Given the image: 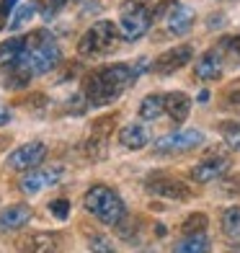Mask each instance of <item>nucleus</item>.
<instances>
[{"mask_svg":"<svg viewBox=\"0 0 240 253\" xmlns=\"http://www.w3.org/2000/svg\"><path fill=\"white\" fill-rule=\"evenodd\" d=\"M83 204L96 220L106 222V225H119L124 217H127V207H124L121 197L114 189L104 186V183L90 186L85 191V197H83Z\"/></svg>","mask_w":240,"mask_h":253,"instance_id":"f257e3e1","label":"nucleus"},{"mask_svg":"<svg viewBox=\"0 0 240 253\" xmlns=\"http://www.w3.org/2000/svg\"><path fill=\"white\" fill-rule=\"evenodd\" d=\"M155 21L153 0H124L119 5V34L127 42H134L147 34Z\"/></svg>","mask_w":240,"mask_h":253,"instance_id":"f03ea898","label":"nucleus"},{"mask_svg":"<svg viewBox=\"0 0 240 253\" xmlns=\"http://www.w3.org/2000/svg\"><path fill=\"white\" fill-rule=\"evenodd\" d=\"M119 39H121V34H119V26L114 24V21H98V24H93L83 37H80L78 52L83 57L106 54V52H111L114 47H117Z\"/></svg>","mask_w":240,"mask_h":253,"instance_id":"7ed1b4c3","label":"nucleus"},{"mask_svg":"<svg viewBox=\"0 0 240 253\" xmlns=\"http://www.w3.org/2000/svg\"><path fill=\"white\" fill-rule=\"evenodd\" d=\"M155 21H163L168 34H186L194 26V10L189 5H181L178 0H160L155 3Z\"/></svg>","mask_w":240,"mask_h":253,"instance_id":"20e7f679","label":"nucleus"},{"mask_svg":"<svg viewBox=\"0 0 240 253\" xmlns=\"http://www.w3.org/2000/svg\"><path fill=\"white\" fill-rule=\"evenodd\" d=\"M60 60H62V52L54 44V39H49V42H44L34 49H24V54H21L16 62H24L31 70V75H44V73L54 70V67L60 65Z\"/></svg>","mask_w":240,"mask_h":253,"instance_id":"39448f33","label":"nucleus"},{"mask_svg":"<svg viewBox=\"0 0 240 253\" xmlns=\"http://www.w3.org/2000/svg\"><path fill=\"white\" fill-rule=\"evenodd\" d=\"M83 96L93 106H104V103H111L117 96H121V90L114 88L111 83H106L101 70H93L83 78Z\"/></svg>","mask_w":240,"mask_h":253,"instance_id":"423d86ee","label":"nucleus"},{"mask_svg":"<svg viewBox=\"0 0 240 253\" xmlns=\"http://www.w3.org/2000/svg\"><path fill=\"white\" fill-rule=\"evenodd\" d=\"M147 191L158 194V197H165V199H176V202H186V199L194 197V191L184 181L163 176V173H153L150 178H147Z\"/></svg>","mask_w":240,"mask_h":253,"instance_id":"0eeeda50","label":"nucleus"},{"mask_svg":"<svg viewBox=\"0 0 240 253\" xmlns=\"http://www.w3.org/2000/svg\"><path fill=\"white\" fill-rule=\"evenodd\" d=\"M44 158H47V145L44 142H26V145L16 147V150L8 155V168H13V170H34Z\"/></svg>","mask_w":240,"mask_h":253,"instance_id":"6e6552de","label":"nucleus"},{"mask_svg":"<svg viewBox=\"0 0 240 253\" xmlns=\"http://www.w3.org/2000/svg\"><path fill=\"white\" fill-rule=\"evenodd\" d=\"M62 246V238L57 233H47V230H39V233H26L16 240V248L21 253H57Z\"/></svg>","mask_w":240,"mask_h":253,"instance_id":"1a4fd4ad","label":"nucleus"},{"mask_svg":"<svg viewBox=\"0 0 240 253\" xmlns=\"http://www.w3.org/2000/svg\"><path fill=\"white\" fill-rule=\"evenodd\" d=\"M201 140H204V134L199 129H178V132L160 137L155 147H158V153H186L191 147L201 145Z\"/></svg>","mask_w":240,"mask_h":253,"instance_id":"9d476101","label":"nucleus"},{"mask_svg":"<svg viewBox=\"0 0 240 253\" xmlns=\"http://www.w3.org/2000/svg\"><path fill=\"white\" fill-rule=\"evenodd\" d=\"M191 57H194V49L189 47V44H178V47H170V49H165L163 54L158 57L153 70L158 75H170V73L181 70L184 65H189Z\"/></svg>","mask_w":240,"mask_h":253,"instance_id":"9b49d317","label":"nucleus"},{"mask_svg":"<svg viewBox=\"0 0 240 253\" xmlns=\"http://www.w3.org/2000/svg\"><path fill=\"white\" fill-rule=\"evenodd\" d=\"M227 168H230V155L214 153V155H209L207 160H201L199 166L191 168V178L197 181V183H209V181H214V178L225 176Z\"/></svg>","mask_w":240,"mask_h":253,"instance_id":"f8f14e48","label":"nucleus"},{"mask_svg":"<svg viewBox=\"0 0 240 253\" xmlns=\"http://www.w3.org/2000/svg\"><path fill=\"white\" fill-rule=\"evenodd\" d=\"M60 178H62V168H34L21 178L18 186L24 194H39L47 186H52V183H57Z\"/></svg>","mask_w":240,"mask_h":253,"instance_id":"ddd939ff","label":"nucleus"},{"mask_svg":"<svg viewBox=\"0 0 240 253\" xmlns=\"http://www.w3.org/2000/svg\"><path fill=\"white\" fill-rule=\"evenodd\" d=\"M31 220V207L29 204H13L0 210V233H10V230H21Z\"/></svg>","mask_w":240,"mask_h":253,"instance_id":"4468645a","label":"nucleus"},{"mask_svg":"<svg viewBox=\"0 0 240 253\" xmlns=\"http://www.w3.org/2000/svg\"><path fill=\"white\" fill-rule=\"evenodd\" d=\"M189 111H191V98L181 90H173V93L165 96V114L176 124H184L189 119Z\"/></svg>","mask_w":240,"mask_h":253,"instance_id":"2eb2a0df","label":"nucleus"},{"mask_svg":"<svg viewBox=\"0 0 240 253\" xmlns=\"http://www.w3.org/2000/svg\"><path fill=\"white\" fill-rule=\"evenodd\" d=\"M220 75H222V54L217 49L204 52L197 62V78L199 80H217Z\"/></svg>","mask_w":240,"mask_h":253,"instance_id":"dca6fc26","label":"nucleus"},{"mask_svg":"<svg viewBox=\"0 0 240 253\" xmlns=\"http://www.w3.org/2000/svg\"><path fill=\"white\" fill-rule=\"evenodd\" d=\"M119 142L127 147V150H140V147H145L150 142V132H147L145 124H127V126H121V132H119Z\"/></svg>","mask_w":240,"mask_h":253,"instance_id":"f3484780","label":"nucleus"},{"mask_svg":"<svg viewBox=\"0 0 240 253\" xmlns=\"http://www.w3.org/2000/svg\"><path fill=\"white\" fill-rule=\"evenodd\" d=\"M31 78L34 75H31V70L24 62H10L8 73L3 75V83H5V88H26Z\"/></svg>","mask_w":240,"mask_h":253,"instance_id":"a211bd4d","label":"nucleus"},{"mask_svg":"<svg viewBox=\"0 0 240 253\" xmlns=\"http://www.w3.org/2000/svg\"><path fill=\"white\" fill-rule=\"evenodd\" d=\"M163 111H165V96H160V93H150V96H145V98H142V103H140V117H142L145 122L158 119Z\"/></svg>","mask_w":240,"mask_h":253,"instance_id":"6ab92c4d","label":"nucleus"},{"mask_svg":"<svg viewBox=\"0 0 240 253\" xmlns=\"http://www.w3.org/2000/svg\"><path fill=\"white\" fill-rule=\"evenodd\" d=\"M173 253H209V240L207 235H186L181 243H176Z\"/></svg>","mask_w":240,"mask_h":253,"instance_id":"aec40b11","label":"nucleus"},{"mask_svg":"<svg viewBox=\"0 0 240 253\" xmlns=\"http://www.w3.org/2000/svg\"><path fill=\"white\" fill-rule=\"evenodd\" d=\"M207 225H209V217L207 214L194 212V214H189L186 220L181 222V233H184V238L186 235H201L204 230H207Z\"/></svg>","mask_w":240,"mask_h":253,"instance_id":"412c9836","label":"nucleus"},{"mask_svg":"<svg viewBox=\"0 0 240 253\" xmlns=\"http://www.w3.org/2000/svg\"><path fill=\"white\" fill-rule=\"evenodd\" d=\"M222 230H225L227 238L240 240V207H230V210H225V214H222Z\"/></svg>","mask_w":240,"mask_h":253,"instance_id":"4be33fe9","label":"nucleus"},{"mask_svg":"<svg viewBox=\"0 0 240 253\" xmlns=\"http://www.w3.org/2000/svg\"><path fill=\"white\" fill-rule=\"evenodd\" d=\"M24 49H26L24 39H8V42H3V44H0V62H5V65L16 62L18 57L24 54Z\"/></svg>","mask_w":240,"mask_h":253,"instance_id":"5701e85b","label":"nucleus"},{"mask_svg":"<svg viewBox=\"0 0 240 253\" xmlns=\"http://www.w3.org/2000/svg\"><path fill=\"white\" fill-rule=\"evenodd\" d=\"M217 52L230 57L233 62H240V34L238 37H225L220 39V47H217Z\"/></svg>","mask_w":240,"mask_h":253,"instance_id":"b1692460","label":"nucleus"},{"mask_svg":"<svg viewBox=\"0 0 240 253\" xmlns=\"http://www.w3.org/2000/svg\"><path fill=\"white\" fill-rule=\"evenodd\" d=\"M220 132L225 137L227 147L240 150V122H225V124H220Z\"/></svg>","mask_w":240,"mask_h":253,"instance_id":"393cba45","label":"nucleus"},{"mask_svg":"<svg viewBox=\"0 0 240 253\" xmlns=\"http://www.w3.org/2000/svg\"><path fill=\"white\" fill-rule=\"evenodd\" d=\"M37 10H39V3H37V0H31V3H24V5H21L16 13H13V18H10V29L24 26L26 21H29L34 13H37Z\"/></svg>","mask_w":240,"mask_h":253,"instance_id":"a878e982","label":"nucleus"},{"mask_svg":"<svg viewBox=\"0 0 240 253\" xmlns=\"http://www.w3.org/2000/svg\"><path fill=\"white\" fill-rule=\"evenodd\" d=\"M114 124H117V117H111V114H109V117L96 119V122H93V134H96V137H106V140H109Z\"/></svg>","mask_w":240,"mask_h":253,"instance_id":"bb28decb","label":"nucleus"},{"mask_svg":"<svg viewBox=\"0 0 240 253\" xmlns=\"http://www.w3.org/2000/svg\"><path fill=\"white\" fill-rule=\"evenodd\" d=\"M88 243H90V248H93L96 253H117V248H114V243L106 235H90Z\"/></svg>","mask_w":240,"mask_h":253,"instance_id":"cd10ccee","label":"nucleus"},{"mask_svg":"<svg viewBox=\"0 0 240 253\" xmlns=\"http://www.w3.org/2000/svg\"><path fill=\"white\" fill-rule=\"evenodd\" d=\"M37 3H39V13H41L44 21L54 18V13L62 8V0H37Z\"/></svg>","mask_w":240,"mask_h":253,"instance_id":"c85d7f7f","label":"nucleus"},{"mask_svg":"<svg viewBox=\"0 0 240 253\" xmlns=\"http://www.w3.org/2000/svg\"><path fill=\"white\" fill-rule=\"evenodd\" d=\"M49 212L57 217V220H67V217H70V202L67 199H54L49 204Z\"/></svg>","mask_w":240,"mask_h":253,"instance_id":"c756f323","label":"nucleus"},{"mask_svg":"<svg viewBox=\"0 0 240 253\" xmlns=\"http://www.w3.org/2000/svg\"><path fill=\"white\" fill-rule=\"evenodd\" d=\"M37 103H41V106H47V96H41V93H37V96H29V98L24 101V106H26V109H29V106H31V109H39Z\"/></svg>","mask_w":240,"mask_h":253,"instance_id":"7c9ffc66","label":"nucleus"},{"mask_svg":"<svg viewBox=\"0 0 240 253\" xmlns=\"http://www.w3.org/2000/svg\"><path fill=\"white\" fill-rule=\"evenodd\" d=\"M225 103H227V109H240V90H233V93L225 98Z\"/></svg>","mask_w":240,"mask_h":253,"instance_id":"2f4dec72","label":"nucleus"},{"mask_svg":"<svg viewBox=\"0 0 240 253\" xmlns=\"http://www.w3.org/2000/svg\"><path fill=\"white\" fill-rule=\"evenodd\" d=\"M13 8H16V0H0V10H3L5 16H8Z\"/></svg>","mask_w":240,"mask_h":253,"instance_id":"473e14b6","label":"nucleus"},{"mask_svg":"<svg viewBox=\"0 0 240 253\" xmlns=\"http://www.w3.org/2000/svg\"><path fill=\"white\" fill-rule=\"evenodd\" d=\"M8 122H10V111H8L5 106H0V126L8 124Z\"/></svg>","mask_w":240,"mask_h":253,"instance_id":"72a5a7b5","label":"nucleus"},{"mask_svg":"<svg viewBox=\"0 0 240 253\" xmlns=\"http://www.w3.org/2000/svg\"><path fill=\"white\" fill-rule=\"evenodd\" d=\"M5 24H8V16H5V13H3V10H0V29H3V26H5Z\"/></svg>","mask_w":240,"mask_h":253,"instance_id":"f704fd0d","label":"nucleus"},{"mask_svg":"<svg viewBox=\"0 0 240 253\" xmlns=\"http://www.w3.org/2000/svg\"><path fill=\"white\" fill-rule=\"evenodd\" d=\"M0 145H8V137H0Z\"/></svg>","mask_w":240,"mask_h":253,"instance_id":"c9c22d12","label":"nucleus"}]
</instances>
